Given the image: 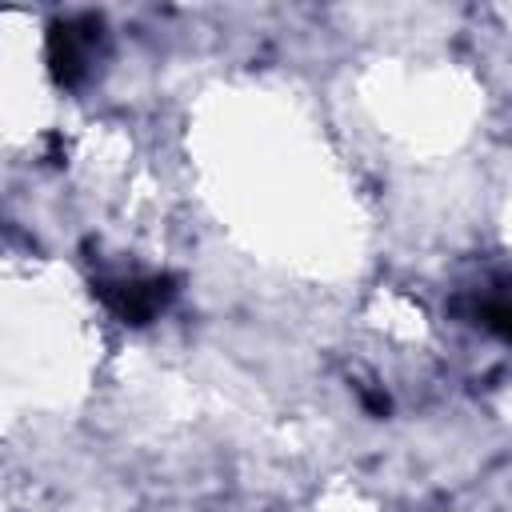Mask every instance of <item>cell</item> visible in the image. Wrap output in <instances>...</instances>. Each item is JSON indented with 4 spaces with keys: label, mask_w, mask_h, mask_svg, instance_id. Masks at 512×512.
Wrapping results in <instances>:
<instances>
[{
    "label": "cell",
    "mask_w": 512,
    "mask_h": 512,
    "mask_svg": "<svg viewBox=\"0 0 512 512\" xmlns=\"http://www.w3.org/2000/svg\"><path fill=\"white\" fill-rule=\"evenodd\" d=\"M96 296L124 320V324H148L172 296L176 280L172 276H132V280H100Z\"/></svg>",
    "instance_id": "1"
},
{
    "label": "cell",
    "mask_w": 512,
    "mask_h": 512,
    "mask_svg": "<svg viewBox=\"0 0 512 512\" xmlns=\"http://www.w3.org/2000/svg\"><path fill=\"white\" fill-rule=\"evenodd\" d=\"M96 40H100V20H92V16H76V20L52 24V36H48L52 76L60 84H80L84 72H88V60H92Z\"/></svg>",
    "instance_id": "2"
},
{
    "label": "cell",
    "mask_w": 512,
    "mask_h": 512,
    "mask_svg": "<svg viewBox=\"0 0 512 512\" xmlns=\"http://www.w3.org/2000/svg\"><path fill=\"white\" fill-rule=\"evenodd\" d=\"M468 316H472L476 324H484L488 332H496V336L512 340V284H504V288H496V292L476 296V300L468 304Z\"/></svg>",
    "instance_id": "3"
}]
</instances>
